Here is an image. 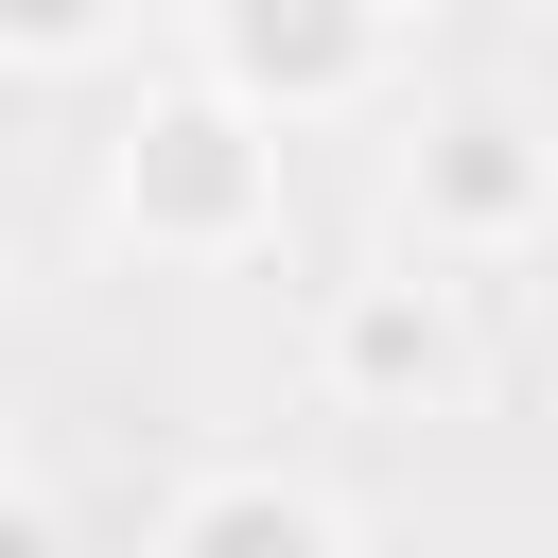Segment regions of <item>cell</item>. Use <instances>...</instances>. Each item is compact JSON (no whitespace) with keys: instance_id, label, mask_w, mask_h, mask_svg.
<instances>
[{"instance_id":"obj_1","label":"cell","mask_w":558,"mask_h":558,"mask_svg":"<svg viewBox=\"0 0 558 558\" xmlns=\"http://www.w3.org/2000/svg\"><path fill=\"white\" fill-rule=\"evenodd\" d=\"M105 209L157 262H244L279 227V122H244L209 70L192 87H140V122L105 140Z\"/></svg>"},{"instance_id":"obj_2","label":"cell","mask_w":558,"mask_h":558,"mask_svg":"<svg viewBox=\"0 0 558 558\" xmlns=\"http://www.w3.org/2000/svg\"><path fill=\"white\" fill-rule=\"evenodd\" d=\"M192 70H209L244 122H331V105H366V87L401 70V17H366V0H227V17L192 35Z\"/></svg>"},{"instance_id":"obj_3","label":"cell","mask_w":558,"mask_h":558,"mask_svg":"<svg viewBox=\"0 0 558 558\" xmlns=\"http://www.w3.org/2000/svg\"><path fill=\"white\" fill-rule=\"evenodd\" d=\"M401 209H418L436 244H541V227H558V140H541L523 105H436V122L401 140Z\"/></svg>"},{"instance_id":"obj_4","label":"cell","mask_w":558,"mask_h":558,"mask_svg":"<svg viewBox=\"0 0 558 558\" xmlns=\"http://www.w3.org/2000/svg\"><path fill=\"white\" fill-rule=\"evenodd\" d=\"M314 349H331V384L349 401H384V418H418L471 349H453V296L436 279H331V314H314Z\"/></svg>"},{"instance_id":"obj_5","label":"cell","mask_w":558,"mask_h":558,"mask_svg":"<svg viewBox=\"0 0 558 558\" xmlns=\"http://www.w3.org/2000/svg\"><path fill=\"white\" fill-rule=\"evenodd\" d=\"M157 558H349V523H331L296 471H209V488L157 523Z\"/></svg>"},{"instance_id":"obj_6","label":"cell","mask_w":558,"mask_h":558,"mask_svg":"<svg viewBox=\"0 0 558 558\" xmlns=\"http://www.w3.org/2000/svg\"><path fill=\"white\" fill-rule=\"evenodd\" d=\"M122 17L105 0H0V70H105Z\"/></svg>"},{"instance_id":"obj_7","label":"cell","mask_w":558,"mask_h":558,"mask_svg":"<svg viewBox=\"0 0 558 558\" xmlns=\"http://www.w3.org/2000/svg\"><path fill=\"white\" fill-rule=\"evenodd\" d=\"M0 558H70V523H52L35 488H0Z\"/></svg>"}]
</instances>
